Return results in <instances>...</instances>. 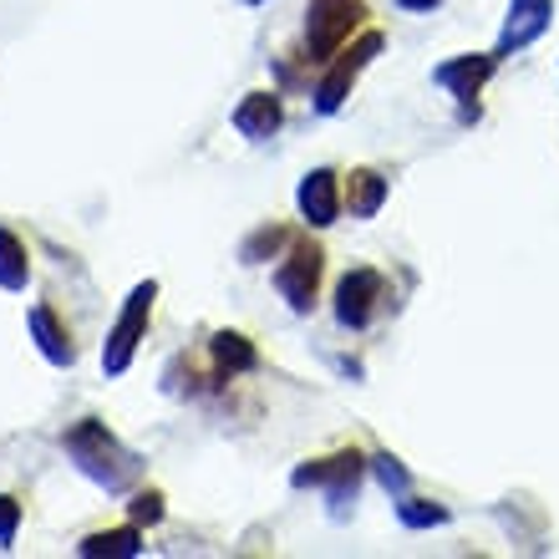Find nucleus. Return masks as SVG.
I'll list each match as a JSON object with an SVG mask.
<instances>
[{"label":"nucleus","mask_w":559,"mask_h":559,"mask_svg":"<svg viewBox=\"0 0 559 559\" xmlns=\"http://www.w3.org/2000/svg\"><path fill=\"white\" fill-rule=\"evenodd\" d=\"M61 448H67V453L82 463V473H87V478H97V484L112 488V493H118V488H128L138 478V457L128 453V448H122V442L112 438V432H107L97 417L76 423L72 432L61 438Z\"/></svg>","instance_id":"nucleus-1"},{"label":"nucleus","mask_w":559,"mask_h":559,"mask_svg":"<svg viewBox=\"0 0 559 559\" xmlns=\"http://www.w3.org/2000/svg\"><path fill=\"white\" fill-rule=\"evenodd\" d=\"M367 21V0H310L306 11V51L316 61H331L341 46L352 41V31Z\"/></svg>","instance_id":"nucleus-2"},{"label":"nucleus","mask_w":559,"mask_h":559,"mask_svg":"<svg viewBox=\"0 0 559 559\" xmlns=\"http://www.w3.org/2000/svg\"><path fill=\"white\" fill-rule=\"evenodd\" d=\"M153 300H158V285H153V280H143V285L128 295L118 331H112V336H107V346H103V371H107V377H122V371L133 367L138 341H143L147 316H153Z\"/></svg>","instance_id":"nucleus-3"},{"label":"nucleus","mask_w":559,"mask_h":559,"mask_svg":"<svg viewBox=\"0 0 559 559\" xmlns=\"http://www.w3.org/2000/svg\"><path fill=\"white\" fill-rule=\"evenodd\" d=\"M386 300V280L382 270H346L336 285V321L352 325V331H361V325H371V316H377V306Z\"/></svg>","instance_id":"nucleus-4"},{"label":"nucleus","mask_w":559,"mask_h":559,"mask_svg":"<svg viewBox=\"0 0 559 559\" xmlns=\"http://www.w3.org/2000/svg\"><path fill=\"white\" fill-rule=\"evenodd\" d=\"M377 51H382V31H361V41L346 46V51H336V67L325 72L321 92H316V107H321V112H341V103H346V92H352L356 72H361Z\"/></svg>","instance_id":"nucleus-5"},{"label":"nucleus","mask_w":559,"mask_h":559,"mask_svg":"<svg viewBox=\"0 0 559 559\" xmlns=\"http://www.w3.org/2000/svg\"><path fill=\"white\" fill-rule=\"evenodd\" d=\"M321 265H325V254L316 250V245H295V250L285 254V265L275 270L280 295H285V300H290V310H300V316L316 306V290H321Z\"/></svg>","instance_id":"nucleus-6"},{"label":"nucleus","mask_w":559,"mask_h":559,"mask_svg":"<svg viewBox=\"0 0 559 559\" xmlns=\"http://www.w3.org/2000/svg\"><path fill=\"white\" fill-rule=\"evenodd\" d=\"M300 214H306L310 229H325V224L341 219V204H346V193H341V178L331 168H316V174L300 178Z\"/></svg>","instance_id":"nucleus-7"},{"label":"nucleus","mask_w":559,"mask_h":559,"mask_svg":"<svg viewBox=\"0 0 559 559\" xmlns=\"http://www.w3.org/2000/svg\"><path fill=\"white\" fill-rule=\"evenodd\" d=\"M356 478H361V453H336V457H321V463H306L295 468V488H331V499H352L356 493Z\"/></svg>","instance_id":"nucleus-8"},{"label":"nucleus","mask_w":559,"mask_h":559,"mask_svg":"<svg viewBox=\"0 0 559 559\" xmlns=\"http://www.w3.org/2000/svg\"><path fill=\"white\" fill-rule=\"evenodd\" d=\"M549 15H555V0H514V5H509V21H503V36H499V57L530 46L534 36H545Z\"/></svg>","instance_id":"nucleus-9"},{"label":"nucleus","mask_w":559,"mask_h":559,"mask_svg":"<svg viewBox=\"0 0 559 559\" xmlns=\"http://www.w3.org/2000/svg\"><path fill=\"white\" fill-rule=\"evenodd\" d=\"M493 67H499V51H493V57H453V61H442L432 76H438V82L453 92V97L473 103V97L484 92V82L493 76Z\"/></svg>","instance_id":"nucleus-10"},{"label":"nucleus","mask_w":559,"mask_h":559,"mask_svg":"<svg viewBox=\"0 0 559 559\" xmlns=\"http://www.w3.org/2000/svg\"><path fill=\"white\" fill-rule=\"evenodd\" d=\"M280 122H285V107H280V97L275 92H250L245 103L235 107V128L245 138H270V133H280Z\"/></svg>","instance_id":"nucleus-11"},{"label":"nucleus","mask_w":559,"mask_h":559,"mask_svg":"<svg viewBox=\"0 0 559 559\" xmlns=\"http://www.w3.org/2000/svg\"><path fill=\"white\" fill-rule=\"evenodd\" d=\"M31 336H36V346H41V356L51 361V367H72V356H76L72 331L57 321V310H51V306L31 310Z\"/></svg>","instance_id":"nucleus-12"},{"label":"nucleus","mask_w":559,"mask_h":559,"mask_svg":"<svg viewBox=\"0 0 559 559\" xmlns=\"http://www.w3.org/2000/svg\"><path fill=\"white\" fill-rule=\"evenodd\" d=\"M382 204H386V178L377 168H356L346 178V209H352V219H377Z\"/></svg>","instance_id":"nucleus-13"},{"label":"nucleus","mask_w":559,"mask_h":559,"mask_svg":"<svg viewBox=\"0 0 559 559\" xmlns=\"http://www.w3.org/2000/svg\"><path fill=\"white\" fill-rule=\"evenodd\" d=\"M26 280H31L26 245H21L11 229H0V285H5V290H26Z\"/></svg>","instance_id":"nucleus-14"},{"label":"nucleus","mask_w":559,"mask_h":559,"mask_svg":"<svg viewBox=\"0 0 559 559\" xmlns=\"http://www.w3.org/2000/svg\"><path fill=\"white\" fill-rule=\"evenodd\" d=\"M82 555H87V559H97V555H143V534H138V530L87 534V539H82Z\"/></svg>","instance_id":"nucleus-15"},{"label":"nucleus","mask_w":559,"mask_h":559,"mask_svg":"<svg viewBox=\"0 0 559 559\" xmlns=\"http://www.w3.org/2000/svg\"><path fill=\"white\" fill-rule=\"evenodd\" d=\"M214 361H219L224 371H250L260 356H254V346L239 336V331H219V336H214Z\"/></svg>","instance_id":"nucleus-16"},{"label":"nucleus","mask_w":559,"mask_h":559,"mask_svg":"<svg viewBox=\"0 0 559 559\" xmlns=\"http://www.w3.org/2000/svg\"><path fill=\"white\" fill-rule=\"evenodd\" d=\"M397 519L407 530H432V524H448V509L432 499H402L397 503Z\"/></svg>","instance_id":"nucleus-17"},{"label":"nucleus","mask_w":559,"mask_h":559,"mask_svg":"<svg viewBox=\"0 0 559 559\" xmlns=\"http://www.w3.org/2000/svg\"><path fill=\"white\" fill-rule=\"evenodd\" d=\"M15 530H21V503L11 493H0V549L15 545Z\"/></svg>","instance_id":"nucleus-18"},{"label":"nucleus","mask_w":559,"mask_h":559,"mask_svg":"<svg viewBox=\"0 0 559 559\" xmlns=\"http://www.w3.org/2000/svg\"><path fill=\"white\" fill-rule=\"evenodd\" d=\"M133 519H138V524H158V519H163V493H138V499H133Z\"/></svg>","instance_id":"nucleus-19"},{"label":"nucleus","mask_w":559,"mask_h":559,"mask_svg":"<svg viewBox=\"0 0 559 559\" xmlns=\"http://www.w3.org/2000/svg\"><path fill=\"white\" fill-rule=\"evenodd\" d=\"M377 478H382L386 488H397V493L407 488V468H402L397 457H377Z\"/></svg>","instance_id":"nucleus-20"},{"label":"nucleus","mask_w":559,"mask_h":559,"mask_svg":"<svg viewBox=\"0 0 559 559\" xmlns=\"http://www.w3.org/2000/svg\"><path fill=\"white\" fill-rule=\"evenodd\" d=\"M280 239H285V235H280V229H260V235H254L250 245H245V260H250V265H260V254H265V250H275Z\"/></svg>","instance_id":"nucleus-21"},{"label":"nucleus","mask_w":559,"mask_h":559,"mask_svg":"<svg viewBox=\"0 0 559 559\" xmlns=\"http://www.w3.org/2000/svg\"><path fill=\"white\" fill-rule=\"evenodd\" d=\"M402 11H432V5H442V0H397Z\"/></svg>","instance_id":"nucleus-22"}]
</instances>
